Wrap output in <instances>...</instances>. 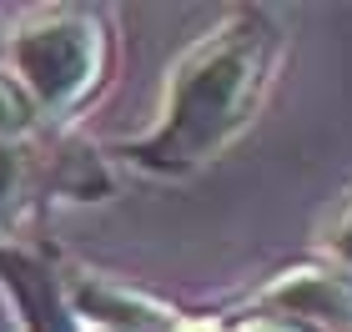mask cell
Segmentation results:
<instances>
[{
  "mask_svg": "<svg viewBox=\"0 0 352 332\" xmlns=\"http://www.w3.org/2000/svg\"><path fill=\"white\" fill-rule=\"evenodd\" d=\"M282 15L267 5H236L171 60L156 121L106 141V162L151 181L197 177L221 162L257 121L282 66Z\"/></svg>",
  "mask_w": 352,
  "mask_h": 332,
  "instance_id": "cell-1",
  "label": "cell"
},
{
  "mask_svg": "<svg viewBox=\"0 0 352 332\" xmlns=\"http://www.w3.org/2000/svg\"><path fill=\"white\" fill-rule=\"evenodd\" d=\"M116 15L106 5H41L6 30V66L41 106L45 126L76 131L116 81Z\"/></svg>",
  "mask_w": 352,
  "mask_h": 332,
  "instance_id": "cell-2",
  "label": "cell"
},
{
  "mask_svg": "<svg viewBox=\"0 0 352 332\" xmlns=\"http://www.w3.org/2000/svg\"><path fill=\"white\" fill-rule=\"evenodd\" d=\"M116 192V166L106 146L81 131L45 126L30 141H0V236L45 232L60 201H106Z\"/></svg>",
  "mask_w": 352,
  "mask_h": 332,
  "instance_id": "cell-3",
  "label": "cell"
},
{
  "mask_svg": "<svg viewBox=\"0 0 352 332\" xmlns=\"http://www.w3.org/2000/svg\"><path fill=\"white\" fill-rule=\"evenodd\" d=\"M0 292L21 332H86L71 287V257L51 232L0 236Z\"/></svg>",
  "mask_w": 352,
  "mask_h": 332,
  "instance_id": "cell-4",
  "label": "cell"
},
{
  "mask_svg": "<svg viewBox=\"0 0 352 332\" xmlns=\"http://www.w3.org/2000/svg\"><path fill=\"white\" fill-rule=\"evenodd\" d=\"M45 131L41 106L30 101V91L10 76V66L0 60V141H30Z\"/></svg>",
  "mask_w": 352,
  "mask_h": 332,
  "instance_id": "cell-5",
  "label": "cell"
},
{
  "mask_svg": "<svg viewBox=\"0 0 352 332\" xmlns=\"http://www.w3.org/2000/svg\"><path fill=\"white\" fill-rule=\"evenodd\" d=\"M0 60H6V30H0Z\"/></svg>",
  "mask_w": 352,
  "mask_h": 332,
  "instance_id": "cell-6",
  "label": "cell"
}]
</instances>
